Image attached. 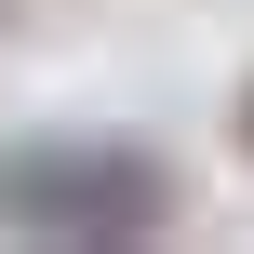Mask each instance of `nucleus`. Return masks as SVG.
Returning <instances> with one entry per match:
<instances>
[{
  "instance_id": "1",
  "label": "nucleus",
  "mask_w": 254,
  "mask_h": 254,
  "mask_svg": "<svg viewBox=\"0 0 254 254\" xmlns=\"http://www.w3.org/2000/svg\"><path fill=\"white\" fill-rule=\"evenodd\" d=\"M0 228L13 241H147L161 161L121 134H27V147H0Z\"/></svg>"
},
{
  "instance_id": "2",
  "label": "nucleus",
  "mask_w": 254,
  "mask_h": 254,
  "mask_svg": "<svg viewBox=\"0 0 254 254\" xmlns=\"http://www.w3.org/2000/svg\"><path fill=\"white\" fill-rule=\"evenodd\" d=\"M241 147H254V94H241Z\"/></svg>"
}]
</instances>
